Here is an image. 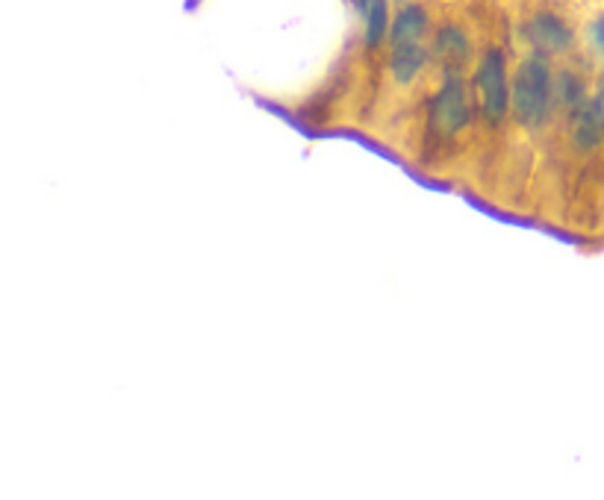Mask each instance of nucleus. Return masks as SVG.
I'll return each mask as SVG.
<instances>
[{
    "instance_id": "obj_12",
    "label": "nucleus",
    "mask_w": 604,
    "mask_h": 500,
    "mask_svg": "<svg viewBox=\"0 0 604 500\" xmlns=\"http://www.w3.org/2000/svg\"><path fill=\"white\" fill-rule=\"evenodd\" d=\"M598 92H604V71H602V77H598Z\"/></svg>"
},
{
    "instance_id": "obj_2",
    "label": "nucleus",
    "mask_w": 604,
    "mask_h": 500,
    "mask_svg": "<svg viewBox=\"0 0 604 500\" xmlns=\"http://www.w3.org/2000/svg\"><path fill=\"white\" fill-rule=\"evenodd\" d=\"M472 83L478 89L481 116L489 127H498L511 112V77H507V59L498 48H487L478 59Z\"/></svg>"
},
{
    "instance_id": "obj_10",
    "label": "nucleus",
    "mask_w": 604,
    "mask_h": 500,
    "mask_svg": "<svg viewBox=\"0 0 604 500\" xmlns=\"http://www.w3.org/2000/svg\"><path fill=\"white\" fill-rule=\"evenodd\" d=\"M363 18H366V48L375 50L389 39V0H372L369 7L363 9Z\"/></svg>"
},
{
    "instance_id": "obj_7",
    "label": "nucleus",
    "mask_w": 604,
    "mask_h": 500,
    "mask_svg": "<svg viewBox=\"0 0 604 500\" xmlns=\"http://www.w3.org/2000/svg\"><path fill=\"white\" fill-rule=\"evenodd\" d=\"M434 57L445 66V71H461L472 59V44L461 27L445 24L439 27L437 39H434Z\"/></svg>"
},
{
    "instance_id": "obj_4",
    "label": "nucleus",
    "mask_w": 604,
    "mask_h": 500,
    "mask_svg": "<svg viewBox=\"0 0 604 500\" xmlns=\"http://www.w3.org/2000/svg\"><path fill=\"white\" fill-rule=\"evenodd\" d=\"M570 139L581 153H590L604 144V92L590 94L575 112H570Z\"/></svg>"
},
{
    "instance_id": "obj_5",
    "label": "nucleus",
    "mask_w": 604,
    "mask_h": 500,
    "mask_svg": "<svg viewBox=\"0 0 604 500\" xmlns=\"http://www.w3.org/2000/svg\"><path fill=\"white\" fill-rule=\"evenodd\" d=\"M525 36L534 44V50H543L548 57L552 53H566L575 44L572 27L561 16H552V12H539V16L531 18L528 27H525Z\"/></svg>"
},
{
    "instance_id": "obj_14",
    "label": "nucleus",
    "mask_w": 604,
    "mask_h": 500,
    "mask_svg": "<svg viewBox=\"0 0 604 500\" xmlns=\"http://www.w3.org/2000/svg\"><path fill=\"white\" fill-rule=\"evenodd\" d=\"M398 3H402V7H404V3H410V0H398Z\"/></svg>"
},
{
    "instance_id": "obj_9",
    "label": "nucleus",
    "mask_w": 604,
    "mask_h": 500,
    "mask_svg": "<svg viewBox=\"0 0 604 500\" xmlns=\"http://www.w3.org/2000/svg\"><path fill=\"white\" fill-rule=\"evenodd\" d=\"M587 98H590L587 80H584L575 68H561V71H554V103H557V109L575 112Z\"/></svg>"
},
{
    "instance_id": "obj_1",
    "label": "nucleus",
    "mask_w": 604,
    "mask_h": 500,
    "mask_svg": "<svg viewBox=\"0 0 604 500\" xmlns=\"http://www.w3.org/2000/svg\"><path fill=\"white\" fill-rule=\"evenodd\" d=\"M554 71L548 53L534 50L522 59L516 74L511 77V116L516 124L537 133L548 127L554 116Z\"/></svg>"
},
{
    "instance_id": "obj_8",
    "label": "nucleus",
    "mask_w": 604,
    "mask_h": 500,
    "mask_svg": "<svg viewBox=\"0 0 604 500\" xmlns=\"http://www.w3.org/2000/svg\"><path fill=\"white\" fill-rule=\"evenodd\" d=\"M428 36V12L419 3H404L389 27V44H416Z\"/></svg>"
},
{
    "instance_id": "obj_3",
    "label": "nucleus",
    "mask_w": 604,
    "mask_h": 500,
    "mask_svg": "<svg viewBox=\"0 0 604 500\" xmlns=\"http://www.w3.org/2000/svg\"><path fill=\"white\" fill-rule=\"evenodd\" d=\"M430 127L437 130L439 136H461L466 127L472 124V103L469 94H466V83H463L461 71H445L443 86L437 89V94L430 98L428 109Z\"/></svg>"
},
{
    "instance_id": "obj_11",
    "label": "nucleus",
    "mask_w": 604,
    "mask_h": 500,
    "mask_svg": "<svg viewBox=\"0 0 604 500\" xmlns=\"http://www.w3.org/2000/svg\"><path fill=\"white\" fill-rule=\"evenodd\" d=\"M587 36H590V44L598 50V57H604V16H598L596 21L590 24Z\"/></svg>"
},
{
    "instance_id": "obj_13",
    "label": "nucleus",
    "mask_w": 604,
    "mask_h": 500,
    "mask_svg": "<svg viewBox=\"0 0 604 500\" xmlns=\"http://www.w3.org/2000/svg\"><path fill=\"white\" fill-rule=\"evenodd\" d=\"M357 3H360V9H366L372 3V0H357Z\"/></svg>"
},
{
    "instance_id": "obj_6",
    "label": "nucleus",
    "mask_w": 604,
    "mask_h": 500,
    "mask_svg": "<svg viewBox=\"0 0 604 500\" xmlns=\"http://www.w3.org/2000/svg\"><path fill=\"white\" fill-rule=\"evenodd\" d=\"M430 50L425 48V42L416 44H393V53H389V71H393V80L398 86L416 83V77L428 68Z\"/></svg>"
}]
</instances>
